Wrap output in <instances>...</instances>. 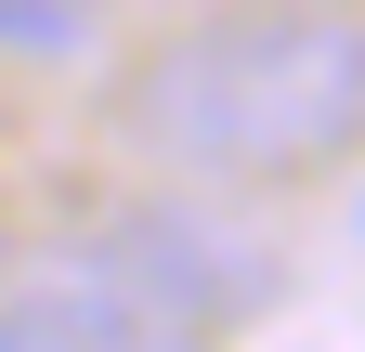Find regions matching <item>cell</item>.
<instances>
[{"label": "cell", "instance_id": "6da1fadb", "mask_svg": "<svg viewBox=\"0 0 365 352\" xmlns=\"http://www.w3.org/2000/svg\"><path fill=\"white\" fill-rule=\"evenodd\" d=\"M130 144L182 183H300L365 144V14L339 0H222L144 53Z\"/></svg>", "mask_w": 365, "mask_h": 352}, {"label": "cell", "instance_id": "7a4b0ae2", "mask_svg": "<svg viewBox=\"0 0 365 352\" xmlns=\"http://www.w3.org/2000/svg\"><path fill=\"white\" fill-rule=\"evenodd\" d=\"M261 300H274V261L235 222L144 196L14 274L0 352H222Z\"/></svg>", "mask_w": 365, "mask_h": 352}, {"label": "cell", "instance_id": "3957f363", "mask_svg": "<svg viewBox=\"0 0 365 352\" xmlns=\"http://www.w3.org/2000/svg\"><path fill=\"white\" fill-rule=\"evenodd\" d=\"M91 39V0H0V53L14 66H66Z\"/></svg>", "mask_w": 365, "mask_h": 352}, {"label": "cell", "instance_id": "277c9868", "mask_svg": "<svg viewBox=\"0 0 365 352\" xmlns=\"http://www.w3.org/2000/svg\"><path fill=\"white\" fill-rule=\"evenodd\" d=\"M352 222H365V209H352Z\"/></svg>", "mask_w": 365, "mask_h": 352}]
</instances>
